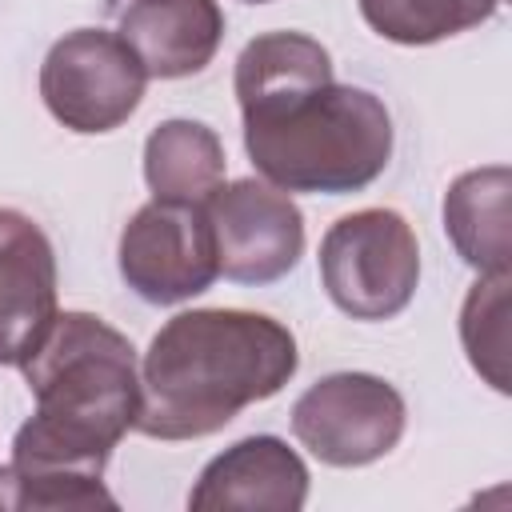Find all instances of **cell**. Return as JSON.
Masks as SVG:
<instances>
[{
    "label": "cell",
    "instance_id": "obj_1",
    "mask_svg": "<svg viewBox=\"0 0 512 512\" xmlns=\"http://www.w3.org/2000/svg\"><path fill=\"white\" fill-rule=\"evenodd\" d=\"M20 368L36 412L12 440V508L112 512L100 476L140 412L132 340L92 312H56Z\"/></svg>",
    "mask_w": 512,
    "mask_h": 512
},
{
    "label": "cell",
    "instance_id": "obj_2",
    "mask_svg": "<svg viewBox=\"0 0 512 512\" xmlns=\"http://www.w3.org/2000/svg\"><path fill=\"white\" fill-rule=\"evenodd\" d=\"M244 148L284 192L344 196L392 160V116L368 88L336 84L332 56L304 32H264L236 56Z\"/></svg>",
    "mask_w": 512,
    "mask_h": 512
},
{
    "label": "cell",
    "instance_id": "obj_3",
    "mask_svg": "<svg viewBox=\"0 0 512 512\" xmlns=\"http://www.w3.org/2000/svg\"><path fill=\"white\" fill-rule=\"evenodd\" d=\"M296 364V336L264 312H176L144 352L136 432L152 440L212 436L248 404L276 396Z\"/></svg>",
    "mask_w": 512,
    "mask_h": 512
},
{
    "label": "cell",
    "instance_id": "obj_4",
    "mask_svg": "<svg viewBox=\"0 0 512 512\" xmlns=\"http://www.w3.org/2000/svg\"><path fill=\"white\" fill-rule=\"evenodd\" d=\"M320 280L328 300L352 320L400 316L420 284V244L392 208L340 216L320 240Z\"/></svg>",
    "mask_w": 512,
    "mask_h": 512
},
{
    "label": "cell",
    "instance_id": "obj_5",
    "mask_svg": "<svg viewBox=\"0 0 512 512\" xmlns=\"http://www.w3.org/2000/svg\"><path fill=\"white\" fill-rule=\"evenodd\" d=\"M148 72L120 32L76 28L60 36L40 64L44 108L72 132L96 136L120 128L144 100Z\"/></svg>",
    "mask_w": 512,
    "mask_h": 512
},
{
    "label": "cell",
    "instance_id": "obj_6",
    "mask_svg": "<svg viewBox=\"0 0 512 512\" xmlns=\"http://www.w3.org/2000/svg\"><path fill=\"white\" fill-rule=\"evenodd\" d=\"M404 396L372 372H332L292 404L296 440L332 468H360L388 456L404 436Z\"/></svg>",
    "mask_w": 512,
    "mask_h": 512
},
{
    "label": "cell",
    "instance_id": "obj_7",
    "mask_svg": "<svg viewBox=\"0 0 512 512\" xmlns=\"http://www.w3.org/2000/svg\"><path fill=\"white\" fill-rule=\"evenodd\" d=\"M120 276L148 304H180L220 276L204 204L148 200L120 232Z\"/></svg>",
    "mask_w": 512,
    "mask_h": 512
},
{
    "label": "cell",
    "instance_id": "obj_8",
    "mask_svg": "<svg viewBox=\"0 0 512 512\" xmlns=\"http://www.w3.org/2000/svg\"><path fill=\"white\" fill-rule=\"evenodd\" d=\"M216 240L220 276L236 284H272L288 276L304 252V216L296 200L256 176L220 184L204 200Z\"/></svg>",
    "mask_w": 512,
    "mask_h": 512
},
{
    "label": "cell",
    "instance_id": "obj_9",
    "mask_svg": "<svg viewBox=\"0 0 512 512\" xmlns=\"http://www.w3.org/2000/svg\"><path fill=\"white\" fill-rule=\"evenodd\" d=\"M56 252L44 228L0 208V364L20 368L56 320Z\"/></svg>",
    "mask_w": 512,
    "mask_h": 512
},
{
    "label": "cell",
    "instance_id": "obj_10",
    "mask_svg": "<svg viewBox=\"0 0 512 512\" xmlns=\"http://www.w3.org/2000/svg\"><path fill=\"white\" fill-rule=\"evenodd\" d=\"M308 500V468L280 436H248L208 460L188 508L192 512H300Z\"/></svg>",
    "mask_w": 512,
    "mask_h": 512
},
{
    "label": "cell",
    "instance_id": "obj_11",
    "mask_svg": "<svg viewBox=\"0 0 512 512\" xmlns=\"http://www.w3.org/2000/svg\"><path fill=\"white\" fill-rule=\"evenodd\" d=\"M120 40L156 80L196 76L224 40V12L216 0H128Z\"/></svg>",
    "mask_w": 512,
    "mask_h": 512
},
{
    "label": "cell",
    "instance_id": "obj_12",
    "mask_svg": "<svg viewBox=\"0 0 512 512\" xmlns=\"http://www.w3.org/2000/svg\"><path fill=\"white\" fill-rule=\"evenodd\" d=\"M508 192L512 172L504 164L472 168L444 192V232L476 272H508Z\"/></svg>",
    "mask_w": 512,
    "mask_h": 512
},
{
    "label": "cell",
    "instance_id": "obj_13",
    "mask_svg": "<svg viewBox=\"0 0 512 512\" xmlns=\"http://www.w3.org/2000/svg\"><path fill=\"white\" fill-rule=\"evenodd\" d=\"M224 144L200 120H164L144 140V180L152 200L204 204L224 184Z\"/></svg>",
    "mask_w": 512,
    "mask_h": 512
},
{
    "label": "cell",
    "instance_id": "obj_14",
    "mask_svg": "<svg viewBox=\"0 0 512 512\" xmlns=\"http://www.w3.org/2000/svg\"><path fill=\"white\" fill-rule=\"evenodd\" d=\"M500 0H360L364 24L392 44H436L492 20Z\"/></svg>",
    "mask_w": 512,
    "mask_h": 512
},
{
    "label": "cell",
    "instance_id": "obj_15",
    "mask_svg": "<svg viewBox=\"0 0 512 512\" xmlns=\"http://www.w3.org/2000/svg\"><path fill=\"white\" fill-rule=\"evenodd\" d=\"M460 340L472 368L508 392V272H480L460 312Z\"/></svg>",
    "mask_w": 512,
    "mask_h": 512
},
{
    "label": "cell",
    "instance_id": "obj_16",
    "mask_svg": "<svg viewBox=\"0 0 512 512\" xmlns=\"http://www.w3.org/2000/svg\"><path fill=\"white\" fill-rule=\"evenodd\" d=\"M244 4H272V0H244Z\"/></svg>",
    "mask_w": 512,
    "mask_h": 512
}]
</instances>
